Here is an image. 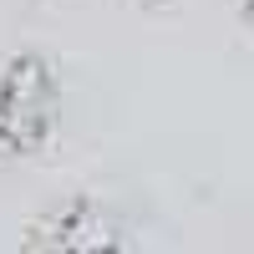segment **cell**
Listing matches in <instances>:
<instances>
[{
  "mask_svg": "<svg viewBox=\"0 0 254 254\" xmlns=\"http://www.w3.org/2000/svg\"><path fill=\"white\" fill-rule=\"evenodd\" d=\"M61 122V81L41 51H20L0 66V153L31 158Z\"/></svg>",
  "mask_w": 254,
  "mask_h": 254,
  "instance_id": "1",
  "label": "cell"
},
{
  "mask_svg": "<svg viewBox=\"0 0 254 254\" xmlns=\"http://www.w3.org/2000/svg\"><path fill=\"white\" fill-rule=\"evenodd\" d=\"M20 254H122V224L97 198H66L26 229Z\"/></svg>",
  "mask_w": 254,
  "mask_h": 254,
  "instance_id": "2",
  "label": "cell"
},
{
  "mask_svg": "<svg viewBox=\"0 0 254 254\" xmlns=\"http://www.w3.org/2000/svg\"><path fill=\"white\" fill-rule=\"evenodd\" d=\"M244 20H249V26H254V0H244Z\"/></svg>",
  "mask_w": 254,
  "mask_h": 254,
  "instance_id": "3",
  "label": "cell"
}]
</instances>
